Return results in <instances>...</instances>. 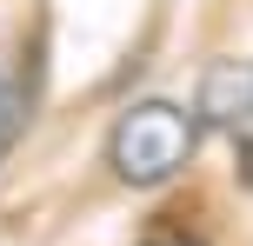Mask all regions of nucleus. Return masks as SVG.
Returning <instances> with one entry per match:
<instances>
[{
	"label": "nucleus",
	"instance_id": "nucleus-1",
	"mask_svg": "<svg viewBox=\"0 0 253 246\" xmlns=\"http://www.w3.org/2000/svg\"><path fill=\"white\" fill-rule=\"evenodd\" d=\"M107 160H114V173L126 186H160L193 160V120L167 100H140L120 113L114 140H107Z\"/></svg>",
	"mask_w": 253,
	"mask_h": 246
},
{
	"label": "nucleus",
	"instance_id": "nucleus-2",
	"mask_svg": "<svg viewBox=\"0 0 253 246\" xmlns=\"http://www.w3.org/2000/svg\"><path fill=\"white\" fill-rule=\"evenodd\" d=\"M200 120L207 127H227V133H240L247 120H253V60H213L200 73Z\"/></svg>",
	"mask_w": 253,
	"mask_h": 246
},
{
	"label": "nucleus",
	"instance_id": "nucleus-3",
	"mask_svg": "<svg viewBox=\"0 0 253 246\" xmlns=\"http://www.w3.org/2000/svg\"><path fill=\"white\" fill-rule=\"evenodd\" d=\"M27 113H34V67L20 53H0V160L27 133Z\"/></svg>",
	"mask_w": 253,
	"mask_h": 246
},
{
	"label": "nucleus",
	"instance_id": "nucleus-4",
	"mask_svg": "<svg viewBox=\"0 0 253 246\" xmlns=\"http://www.w3.org/2000/svg\"><path fill=\"white\" fill-rule=\"evenodd\" d=\"M153 246H200V240H180V233H167V240H153Z\"/></svg>",
	"mask_w": 253,
	"mask_h": 246
},
{
	"label": "nucleus",
	"instance_id": "nucleus-5",
	"mask_svg": "<svg viewBox=\"0 0 253 246\" xmlns=\"http://www.w3.org/2000/svg\"><path fill=\"white\" fill-rule=\"evenodd\" d=\"M240 160H247V180H253V146H247V153H240Z\"/></svg>",
	"mask_w": 253,
	"mask_h": 246
}]
</instances>
